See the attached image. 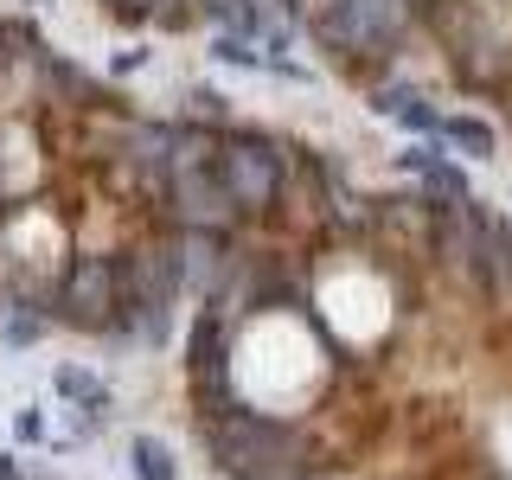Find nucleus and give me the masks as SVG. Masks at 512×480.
Masks as SVG:
<instances>
[{"label":"nucleus","instance_id":"5","mask_svg":"<svg viewBox=\"0 0 512 480\" xmlns=\"http://www.w3.org/2000/svg\"><path fill=\"white\" fill-rule=\"evenodd\" d=\"M7 154H13V160H7V180H13V186H26V180H32V141H26V135H13V141H7Z\"/></svg>","mask_w":512,"mask_h":480},{"label":"nucleus","instance_id":"6","mask_svg":"<svg viewBox=\"0 0 512 480\" xmlns=\"http://www.w3.org/2000/svg\"><path fill=\"white\" fill-rule=\"evenodd\" d=\"M141 474H148V480H173V461H167V448L141 442Z\"/></svg>","mask_w":512,"mask_h":480},{"label":"nucleus","instance_id":"3","mask_svg":"<svg viewBox=\"0 0 512 480\" xmlns=\"http://www.w3.org/2000/svg\"><path fill=\"white\" fill-rule=\"evenodd\" d=\"M58 244H64V237H58V224H52V218H26L20 231H13V250L32 256V263H52Z\"/></svg>","mask_w":512,"mask_h":480},{"label":"nucleus","instance_id":"2","mask_svg":"<svg viewBox=\"0 0 512 480\" xmlns=\"http://www.w3.org/2000/svg\"><path fill=\"white\" fill-rule=\"evenodd\" d=\"M327 308H333V320H340L346 333H372V327H378V295H372L365 282L327 288Z\"/></svg>","mask_w":512,"mask_h":480},{"label":"nucleus","instance_id":"4","mask_svg":"<svg viewBox=\"0 0 512 480\" xmlns=\"http://www.w3.org/2000/svg\"><path fill=\"white\" fill-rule=\"evenodd\" d=\"M448 135H455L461 148H474L480 160L493 154V128H487V122H468V116H461V122H448Z\"/></svg>","mask_w":512,"mask_h":480},{"label":"nucleus","instance_id":"1","mask_svg":"<svg viewBox=\"0 0 512 480\" xmlns=\"http://www.w3.org/2000/svg\"><path fill=\"white\" fill-rule=\"evenodd\" d=\"M308 372H314V346H308V333H295L288 320H263L244 340V352H237V378H244L250 397H276Z\"/></svg>","mask_w":512,"mask_h":480}]
</instances>
